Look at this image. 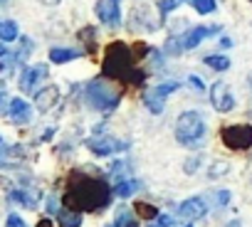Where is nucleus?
Instances as JSON below:
<instances>
[{
	"instance_id": "31",
	"label": "nucleus",
	"mask_w": 252,
	"mask_h": 227,
	"mask_svg": "<svg viewBox=\"0 0 252 227\" xmlns=\"http://www.w3.org/2000/svg\"><path fill=\"white\" fill-rule=\"evenodd\" d=\"M124 227H139V220H136V217H131V220H129V222H126Z\"/></svg>"
},
{
	"instance_id": "33",
	"label": "nucleus",
	"mask_w": 252,
	"mask_h": 227,
	"mask_svg": "<svg viewBox=\"0 0 252 227\" xmlns=\"http://www.w3.org/2000/svg\"><path fill=\"white\" fill-rule=\"evenodd\" d=\"M3 106H5V94L0 91V111H3Z\"/></svg>"
},
{
	"instance_id": "3",
	"label": "nucleus",
	"mask_w": 252,
	"mask_h": 227,
	"mask_svg": "<svg viewBox=\"0 0 252 227\" xmlns=\"http://www.w3.org/2000/svg\"><path fill=\"white\" fill-rule=\"evenodd\" d=\"M208 134V124H205V116L200 111L190 109V111H183L181 116L176 119V141L186 148H195L203 143Z\"/></svg>"
},
{
	"instance_id": "19",
	"label": "nucleus",
	"mask_w": 252,
	"mask_h": 227,
	"mask_svg": "<svg viewBox=\"0 0 252 227\" xmlns=\"http://www.w3.org/2000/svg\"><path fill=\"white\" fill-rule=\"evenodd\" d=\"M0 40H3V42H13V40H18V25H15L13 20L0 23Z\"/></svg>"
},
{
	"instance_id": "25",
	"label": "nucleus",
	"mask_w": 252,
	"mask_h": 227,
	"mask_svg": "<svg viewBox=\"0 0 252 227\" xmlns=\"http://www.w3.org/2000/svg\"><path fill=\"white\" fill-rule=\"evenodd\" d=\"M171 225H173V217H168V215H158L156 220L149 222V227H171Z\"/></svg>"
},
{
	"instance_id": "32",
	"label": "nucleus",
	"mask_w": 252,
	"mask_h": 227,
	"mask_svg": "<svg viewBox=\"0 0 252 227\" xmlns=\"http://www.w3.org/2000/svg\"><path fill=\"white\" fill-rule=\"evenodd\" d=\"M37 227H52V222H50V220H40Z\"/></svg>"
},
{
	"instance_id": "2",
	"label": "nucleus",
	"mask_w": 252,
	"mask_h": 227,
	"mask_svg": "<svg viewBox=\"0 0 252 227\" xmlns=\"http://www.w3.org/2000/svg\"><path fill=\"white\" fill-rule=\"evenodd\" d=\"M101 74L106 79H116L121 84H141L146 79V72L134 67V52L126 42H111L104 52Z\"/></svg>"
},
{
	"instance_id": "18",
	"label": "nucleus",
	"mask_w": 252,
	"mask_h": 227,
	"mask_svg": "<svg viewBox=\"0 0 252 227\" xmlns=\"http://www.w3.org/2000/svg\"><path fill=\"white\" fill-rule=\"evenodd\" d=\"M136 190H139V183H136V180H119L116 188H114V193H116L119 198H131Z\"/></svg>"
},
{
	"instance_id": "23",
	"label": "nucleus",
	"mask_w": 252,
	"mask_h": 227,
	"mask_svg": "<svg viewBox=\"0 0 252 227\" xmlns=\"http://www.w3.org/2000/svg\"><path fill=\"white\" fill-rule=\"evenodd\" d=\"M181 3H183V0H161V3H158V10H161L163 15H168V13H173Z\"/></svg>"
},
{
	"instance_id": "9",
	"label": "nucleus",
	"mask_w": 252,
	"mask_h": 227,
	"mask_svg": "<svg viewBox=\"0 0 252 227\" xmlns=\"http://www.w3.org/2000/svg\"><path fill=\"white\" fill-rule=\"evenodd\" d=\"M94 13L104 25H119V20H121V0H96Z\"/></svg>"
},
{
	"instance_id": "10",
	"label": "nucleus",
	"mask_w": 252,
	"mask_h": 227,
	"mask_svg": "<svg viewBox=\"0 0 252 227\" xmlns=\"http://www.w3.org/2000/svg\"><path fill=\"white\" fill-rule=\"evenodd\" d=\"M208 215V202L203 198H188L178 205V217L183 220H200Z\"/></svg>"
},
{
	"instance_id": "26",
	"label": "nucleus",
	"mask_w": 252,
	"mask_h": 227,
	"mask_svg": "<svg viewBox=\"0 0 252 227\" xmlns=\"http://www.w3.org/2000/svg\"><path fill=\"white\" fill-rule=\"evenodd\" d=\"M10 198H13V200H18V202H23V205H28V207H35V200H32V198H28V195H25V193H20V190L10 193Z\"/></svg>"
},
{
	"instance_id": "5",
	"label": "nucleus",
	"mask_w": 252,
	"mask_h": 227,
	"mask_svg": "<svg viewBox=\"0 0 252 227\" xmlns=\"http://www.w3.org/2000/svg\"><path fill=\"white\" fill-rule=\"evenodd\" d=\"M220 139H222L225 148H230V151H247V148H252V126H247V124L225 126Z\"/></svg>"
},
{
	"instance_id": "7",
	"label": "nucleus",
	"mask_w": 252,
	"mask_h": 227,
	"mask_svg": "<svg viewBox=\"0 0 252 227\" xmlns=\"http://www.w3.org/2000/svg\"><path fill=\"white\" fill-rule=\"evenodd\" d=\"M87 148L94 156H111V153H121L129 148V141H119V139H109V136H99V139H89Z\"/></svg>"
},
{
	"instance_id": "4",
	"label": "nucleus",
	"mask_w": 252,
	"mask_h": 227,
	"mask_svg": "<svg viewBox=\"0 0 252 227\" xmlns=\"http://www.w3.org/2000/svg\"><path fill=\"white\" fill-rule=\"evenodd\" d=\"M84 96H87V104H89L92 109H96V111H101V114H109V111H114V109L119 106V101H121V89L114 86V84H109L106 77H99V79H92V82L87 84Z\"/></svg>"
},
{
	"instance_id": "36",
	"label": "nucleus",
	"mask_w": 252,
	"mask_h": 227,
	"mask_svg": "<svg viewBox=\"0 0 252 227\" xmlns=\"http://www.w3.org/2000/svg\"><path fill=\"white\" fill-rule=\"evenodd\" d=\"M106 227H114V225H106Z\"/></svg>"
},
{
	"instance_id": "11",
	"label": "nucleus",
	"mask_w": 252,
	"mask_h": 227,
	"mask_svg": "<svg viewBox=\"0 0 252 227\" xmlns=\"http://www.w3.org/2000/svg\"><path fill=\"white\" fill-rule=\"evenodd\" d=\"M215 32H220V25H198V28H193V30H188L181 40H183V50H193V47H198L205 37H210V35H215Z\"/></svg>"
},
{
	"instance_id": "12",
	"label": "nucleus",
	"mask_w": 252,
	"mask_h": 227,
	"mask_svg": "<svg viewBox=\"0 0 252 227\" xmlns=\"http://www.w3.org/2000/svg\"><path fill=\"white\" fill-rule=\"evenodd\" d=\"M8 119H10L13 124H18V126L30 124V119H32L30 104H28L25 99H13V101L8 104Z\"/></svg>"
},
{
	"instance_id": "37",
	"label": "nucleus",
	"mask_w": 252,
	"mask_h": 227,
	"mask_svg": "<svg viewBox=\"0 0 252 227\" xmlns=\"http://www.w3.org/2000/svg\"><path fill=\"white\" fill-rule=\"evenodd\" d=\"M186 227H190V225H186Z\"/></svg>"
},
{
	"instance_id": "15",
	"label": "nucleus",
	"mask_w": 252,
	"mask_h": 227,
	"mask_svg": "<svg viewBox=\"0 0 252 227\" xmlns=\"http://www.w3.org/2000/svg\"><path fill=\"white\" fill-rule=\"evenodd\" d=\"M79 55H82V52L69 50V47H52V50H50V62H55V64H64V62L77 59Z\"/></svg>"
},
{
	"instance_id": "24",
	"label": "nucleus",
	"mask_w": 252,
	"mask_h": 227,
	"mask_svg": "<svg viewBox=\"0 0 252 227\" xmlns=\"http://www.w3.org/2000/svg\"><path fill=\"white\" fill-rule=\"evenodd\" d=\"M131 52H134V59H144V57L151 52V47H149V45H144V42H136V45L131 47Z\"/></svg>"
},
{
	"instance_id": "17",
	"label": "nucleus",
	"mask_w": 252,
	"mask_h": 227,
	"mask_svg": "<svg viewBox=\"0 0 252 227\" xmlns=\"http://www.w3.org/2000/svg\"><path fill=\"white\" fill-rule=\"evenodd\" d=\"M203 62H205L210 69H215V72H227V69H230V59H227L225 55H208Z\"/></svg>"
},
{
	"instance_id": "28",
	"label": "nucleus",
	"mask_w": 252,
	"mask_h": 227,
	"mask_svg": "<svg viewBox=\"0 0 252 227\" xmlns=\"http://www.w3.org/2000/svg\"><path fill=\"white\" fill-rule=\"evenodd\" d=\"M5 227H28V225L23 222V217H18V215H10V217H8V222H5Z\"/></svg>"
},
{
	"instance_id": "1",
	"label": "nucleus",
	"mask_w": 252,
	"mask_h": 227,
	"mask_svg": "<svg viewBox=\"0 0 252 227\" xmlns=\"http://www.w3.org/2000/svg\"><path fill=\"white\" fill-rule=\"evenodd\" d=\"M111 193L109 185L104 180L89 178L84 173H72L67 193H64V205L69 210H79V212H99L111 202Z\"/></svg>"
},
{
	"instance_id": "29",
	"label": "nucleus",
	"mask_w": 252,
	"mask_h": 227,
	"mask_svg": "<svg viewBox=\"0 0 252 227\" xmlns=\"http://www.w3.org/2000/svg\"><path fill=\"white\" fill-rule=\"evenodd\" d=\"M188 84H190L193 89H198V91H203V89H205L203 79H200V77H195V74H193V77H188Z\"/></svg>"
},
{
	"instance_id": "27",
	"label": "nucleus",
	"mask_w": 252,
	"mask_h": 227,
	"mask_svg": "<svg viewBox=\"0 0 252 227\" xmlns=\"http://www.w3.org/2000/svg\"><path fill=\"white\" fill-rule=\"evenodd\" d=\"M213 200H215V205H227V200H230V193H227V190H215Z\"/></svg>"
},
{
	"instance_id": "6",
	"label": "nucleus",
	"mask_w": 252,
	"mask_h": 227,
	"mask_svg": "<svg viewBox=\"0 0 252 227\" xmlns=\"http://www.w3.org/2000/svg\"><path fill=\"white\" fill-rule=\"evenodd\" d=\"M173 91H178V82H163V84H156L151 91L144 94V104L149 106L151 114H161L166 99H168Z\"/></svg>"
},
{
	"instance_id": "30",
	"label": "nucleus",
	"mask_w": 252,
	"mask_h": 227,
	"mask_svg": "<svg viewBox=\"0 0 252 227\" xmlns=\"http://www.w3.org/2000/svg\"><path fill=\"white\" fill-rule=\"evenodd\" d=\"M47 212H52V215H57V212H60L57 198H47Z\"/></svg>"
},
{
	"instance_id": "16",
	"label": "nucleus",
	"mask_w": 252,
	"mask_h": 227,
	"mask_svg": "<svg viewBox=\"0 0 252 227\" xmlns=\"http://www.w3.org/2000/svg\"><path fill=\"white\" fill-rule=\"evenodd\" d=\"M57 222H60V227H79L82 225V212L64 207V210L57 212Z\"/></svg>"
},
{
	"instance_id": "21",
	"label": "nucleus",
	"mask_w": 252,
	"mask_h": 227,
	"mask_svg": "<svg viewBox=\"0 0 252 227\" xmlns=\"http://www.w3.org/2000/svg\"><path fill=\"white\" fill-rule=\"evenodd\" d=\"M190 5L195 8L198 15H210V13H215V0H190Z\"/></svg>"
},
{
	"instance_id": "35",
	"label": "nucleus",
	"mask_w": 252,
	"mask_h": 227,
	"mask_svg": "<svg viewBox=\"0 0 252 227\" xmlns=\"http://www.w3.org/2000/svg\"><path fill=\"white\" fill-rule=\"evenodd\" d=\"M5 52H8V50H5L3 45H0V57H5Z\"/></svg>"
},
{
	"instance_id": "34",
	"label": "nucleus",
	"mask_w": 252,
	"mask_h": 227,
	"mask_svg": "<svg viewBox=\"0 0 252 227\" xmlns=\"http://www.w3.org/2000/svg\"><path fill=\"white\" fill-rule=\"evenodd\" d=\"M40 3H45V5H57L60 0H40Z\"/></svg>"
},
{
	"instance_id": "22",
	"label": "nucleus",
	"mask_w": 252,
	"mask_h": 227,
	"mask_svg": "<svg viewBox=\"0 0 252 227\" xmlns=\"http://www.w3.org/2000/svg\"><path fill=\"white\" fill-rule=\"evenodd\" d=\"M227 170H230V163L227 161H215L210 166V178H222V175H227Z\"/></svg>"
},
{
	"instance_id": "14",
	"label": "nucleus",
	"mask_w": 252,
	"mask_h": 227,
	"mask_svg": "<svg viewBox=\"0 0 252 227\" xmlns=\"http://www.w3.org/2000/svg\"><path fill=\"white\" fill-rule=\"evenodd\" d=\"M57 101H60V89L57 86H45L35 94V104H37L40 111H50L52 106H57Z\"/></svg>"
},
{
	"instance_id": "20",
	"label": "nucleus",
	"mask_w": 252,
	"mask_h": 227,
	"mask_svg": "<svg viewBox=\"0 0 252 227\" xmlns=\"http://www.w3.org/2000/svg\"><path fill=\"white\" fill-rule=\"evenodd\" d=\"M136 217H144V220H156L161 212L154 207V205H149V202H136Z\"/></svg>"
},
{
	"instance_id": "8",
	"label": "nucleus",
	"mask_w": 252,
	"mask_h": 227,
	"mask_svg": "<svg viewBox=\"0 0 252 227\" xmlns=\"http://www.w3.org/2000/svg\"><path fill=\"white\" fill-rule=\"evenodd\" d=\"M210 104H213L215 111H220V114L232 111L235 96H232V91H230V86H227L225 82H215V84L210 86Z\"/></svg>"
},
{
	"instance_id": "13",
	"label": "nucleus",
	"mask_w": 252,
	"mask_h": 227,
	"mask_svg": "<svg viewBox=\"0 0 252 227\" xmlns=\"http://www.w3.org/2000/svg\"><path fill=\"white\" fill-rule=\"evenodd\" d=\"M47 77V67L45 64H37V67H28V69H23V74H20V89L23 91H32L35 86H37V82H42Z\"/></svg>"
}]
</instances>
